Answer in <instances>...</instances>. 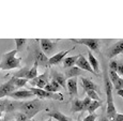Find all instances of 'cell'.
<instances>
[{
    "mask_svg": "<svg viewBox=\"0 0 123 121\" xmlns=\"http://www.w3.org/2000/svg\"><path fill=\"white\" fill-rule=\"evenodd\" d=\"M103 79H104V88H105L106 96H107V108H106V117L110 121L113 120L117 110H116V106L113 103V96H112V85L109 80L108 76V71L106 65H104V71H103Z\"/></svg>",
    "mask_w": 123,
    "mask_h": 121,
    "instance_id": "cell-1",
    "label": "cell"
},
{
    "mask_svg": "<svg viewBox=\"0 0 123 121\" xmlns=\"http://www.w3.org/2000/svg\"><path fill=\"white\" fill-rule=\"evenodd\" d=\"M15 109H19L20 113L25 114L28 119H32L37 113L44 110L45 105L40 100H31L27 102H20V103H14Z\"/></svg>",
    "mask_w": 123,
    "mask_h": 121,
    "instance_id": "cell-2",
    "label": "cell"
},
{
    "mask_svg": "<svg viewBox=\"0 0 123 121\" xmlns=\"http://www.w3.org/2000/svg\"><path fill=\"white\" fill-rule=\"evenodd\" d=\"M16 49L9 51V53L4 54L2 57V60L0 62V70L2 71H8V70H13V69L20 68L22 65V59L16 57Z\"/></svg>",
    "mask_w": 123,
    "mask_h": 121,
    "instance_id": "cell-3",
    "label": "cell"
},
{
    "mask_svg": "<svg viewBox=\"0 0 123 121\" xmlns=\"http://www.w3.org/2000/svg\"><path fill=\"white\" fill-rule=\"evenodd\" d=\"M30 91L33 93L34 96H37L40 99H51V100H58V101H63L64 98L61 93H51V92H47L44 89H39V88H33L30 87L29 88Z\"/></svg>",
    "mask_w": 123,
    "mask_h": 121,
    "instance_id": "cell-4",
    "label": "cell"
},
{
    "mask_svg": "<svg viewBox=\"0 0 123 121\" xmlns=\"http://www.w3.org/2000/svg\"><path fill=\"white\" fill-rule=\"evenodd\" d=\"M71 41L76 44L86 45L91 51H96L100 53V40L98 39H71Z\"/></svg>",
    "mask_w": 123,
    "mask_h": 121,
    "instance_id": "cell-5",
    "label": "cell"
},
{
    "mask_svg": "<svg viewBox=\"0 0 123 121\" xmlns=\"http://www.w3.org/2000/svg\"><path fill=\"white\" fill-rule=\"evenodd\" d=\"M31 87L33 88H39V89H44V87L48 84V71L41 75H37L35 78L29 80Z\"/></svg>",
    "mask_w": 123,
    "mask_h": 121,
    "instance_id": "cell-6",
    "label": "cell"
},
{
    "mask_svg": "<svg viewBox=\"0 0 123 121\" xmlns=\"http://www.w3.org/2000/svg\"><path fill=\"white\" fill-rule=\"evenodd\" d=\"M123 53V40H120L117 43H115L113 45L109 47L107 49V53H106V56H107L108 59H112L113 57L120 55V54Z\"/></svg>",
    "mask_w": 123,
    "mask_h": 121,
    "instance_id": "cell-7",
    "label": "cell"
},
{
    "mask_svg": "<svg viewBox=\"0 0 123 121\" xmlns=\"http://www.w3.org/2000/svg\"><path fill=\"white\" fill-rule=\"evenodd\" d=\"M40 43H41V51L46 56H49L50 54L54 53L56 47V43L54 41H51L49 39H41Z\"/></svg>",
    "mask_w": 123,
    "mask_h": 121,
    "instance_id": "cell-8",
    "label": "cell"
},
{
    "mask_svg": "<svg viewBox=\"0 0 123 121\" xmlns=\"http://www.w3.org/2000/svg\"><path fill=\"white\" fill-rule=\"evenodd\" d=\"M15 87H14V84H13V79L8 80L6 83L2 84L0 86V99L4 98V96H9L12 92L15 91Z\"/></svg>",
    "mask_w": 123,
    "mask_h": 121,
    "instance_id": "cell-9",
    "label": "cell"
},
{
    "mask_svg": "<svg viewBox=\"0 0 123 121\" xmlns=\"http://www.w3.org/2000/svg\"><path fill=\"white\" fill-rule=\"evenodd\" d=\"M108 76H109V80L111 83L112 87L116 88V90L123 89V79L117 73L113 72V71H109L108 72Z\"/></svg>",
    "mask_w": 123,
    "mask_h": 121,
    "instance_id": "cell-10",
    "label": "cell"
},
{
    "mask_svg": "<svg viewBox=\"0 0 123 121\" xmlns=\"http://www.w3.org/2000/svg\"><path fill=\"white\" fill-rule=\"evenodd\" d=\"M71 51H73V48L72 49H68V51H60V53H57L54 56H51L50 58L48 59V66L49 65H57V64H59L60 62H62V60L65 58V56H67Z\"/></svg>",
    "mask_w": 123,
    "mask_h": 121,
    "instance_id": "cell-11",
    "label": "cell"
},
{
    "mask_svg": "<svg viewBox=\"0 0 123 121\" xmlns=\"http://www.w3.org/2000/svg\"><path fill=\"white\" fill-rule=\"evenodd\" d=\"M34 61L41 66H48V57L37 47L34 51Z\"/></svg>",
    "mask_w": 123,
    "mask_h": 121,
    "instance_id": "cell-12",
    "label": "cell"
},
{
    "mask_svg": "<svg viewBox=\"0 0 123 121\" xmlns=\"http://www.w3.org/2000/svg\"><path fill=\"white\" fill-rule=\"evenodd\" d=\"M80 83H81V86H82V88H84V92H87V91H89V90H92V91H95L96 93H101L98 87L96 86L93 82H91L89 78L81 77L80 78Z\"/></svg>",
    "mask_w": 123,
    "mask_h": 121,
    "instance_id": "cell-13",
    "label": "cell"
},
{
    "mask_svg": "<svg viewBox=\"0 0 123 121\" xmlns=\"http://www.w3.org/2000/svg\"><path fill=\"white\" fill-rule=\"evenodd\" d=\"M76 66H77V68H79L80 70H82V71H88V72H91L92 74H95V73H94V71L92 70V68H91V65H90L89 61L87 60V59L85 58L82 55H80V54H79L78 59H77V61H76Z\"/></svg>",
    "mask_w": 123,
    "mask_h": 121,
    "instance_id": "cell-14",
    "label": "cell"
},
{
    "mask_svg": "<svg viewBox=\"0 0 123 121\" xmlns=\"http://www.w3.org/2000/svg\"><path fill=\"white\" fill-rule=\"evenodd\" d=\"M9 96L14 100H24V99L32 98V96H34L30 90H17V91L12 92Z\"/></svg>",
    "mask_w": 123,
    "mask_h": 121,
    "instance_id": "cell-15",
    "label": "cell"
},
{
    "mask_svg": "<svg viewBox=\"0 0 123 121\" xmlns=\"http://www.w3.org/2000/svg\"><path fill=\"white\" fill-rule=\"evenodd\" d=\"M67 89L68 90L70 96H75L77 99L78 96V89H77V78H70L67 80Z\"/></svg>",
    "mask_w": 123,
    "mask_h": 121,
    "instance_id": "cell-16",
    "label": "cell"
},
{
    "mask_svg": "<svg viewBox=\"0 0 123 121\" xmlns=\"http://www.w3.org/2000/svg\"><path fill=\"white\" fill-rule=\"evenodd\" d=\"M51 78H53V80H55L56 83H58L61 88L67 89V78H65V76L62 73L53 70L51 71Z\"/></svg>",
    "mask_w": 123,
    "mask_h": 121,
    "instance_id": "cell-17",
    "label": "cell"
},
{
    "mask_svg": "<svg viewBox=\"0 0 123 121\" xmlns=\"http://www.w3.org/2000/svg\"><path fill=\"white\" fill-rule=\"evenodd\" d=\"M84 74V71L80 70L77 66H72V68H68L65 71V78L70 79V78H77V76Z\"/></svg>",
    "mask_w": 123,
    "mask_h": 121,
    "instance_id": "cell-18",
    "label": "cell"
},
{
    "mask_svg": "<svg viewBox=\"0 0 123 121\" xmlns=\"http://www.w3.org/2000/svg\"><path fill=\"white\" fill-rule=\"evenodd\" d=\"M88 58H89V63H90V65H91V68H92V70L94 71V73H95L96 75L100 73V63H98V59L95 58V57L93 56V54H92V51H88Z\"/></svg>",
    "mask_w": 123,
    "mask_h": 121,
    "instance_id": "cell-19",
    "label": "cell"
},
{
    "mask_svg": "<svg viewBox=\"0 0 123 121\" xmlns=\"http://www.w3.org/2000/svg\"><path fill=\"white\" fill-rule=\"evenodd\" d=\"M14 108V103L10 101H6V100H0V113L2 111H13Z\"/></svg>",
    "mask_w": 123,
    "mask_h": 121,
    "instance_id": "cell-20",
    "label": "cell"
},
{
    "mask_svg": "<svg viewBox=\"0 0 123 121\" xmlns=\"http://www.w3.org/2000/svg\"><path fill=\"white\" fill-rule=\"evenodd\" d=\"M79 55H76V56H72V57H67L62 60V64L65 69H68V68H72V66H75L76 64V61L78 59Z\"/></svg>",
    "mask_w": 123,
    "mask_h": 121,
    "instance_id": "cell-21",
    "label": "cell"
},
{
    "mask_svg": "<svg viewBox=\"0 0 123 121\" xmlns=\"http://www.w3.org/2000/svg\"><path fill=\"white\" fill-rule=\"evenodd\" d=\"M48 116L50 118L56 119L57 121H72V119H71L70 117H67L65 115H63L62 113H60V111H58V110L51 111V113L48 114Z\"/></svg>",
    "mask_w": 123,
    "mask_h": 121,
    "instance_id": "cell-22",
    "label": "cell"
},
{
    "mask_svg": "<svg viewBox=\"0 0 123 121\" xmlns=\"http://www.w3.org/2000/svg\"><path fill=\"white\" fill-rule=\"evenodd\" d=\"M61 89V87L59 86L58 83H56L55 80H51V83H48L46 86L44 87V90L47 92H51V93H57L59 90Z\"/></svg>",
    "mask_w": 123,
    "mask_h": 121,
    "instance_id": "cell-23",
    "label": "cell"
},
{
    "mask_svg": "<svg viewBox=\"0 0 123 121\" xmlns=\"http://www.w3.org/2000/svg\"><path fill=\"white\" fill-rule=\"evenodd\" d=\"M37 68H39V64L34 61L32 68H30L29 71H28V74H27V76H26V79L31 80V79H33V78L37 77Z\"/></svg>",
    "mask_w": 123,
    "mask_h": 121,
    "instance_id": "cell-24",
    "label": "cell"
},
{
    "mask_svg": "<svg viewBox=\"0 0 123 121\" xmlns=\"http://www.w3.org/2000/svg\"><path fill=\"white\" fill-rule=\"evenodd\" d=\"M84 109V105H82V101L79 100L78 98L75 99L72 103V108H71V111L72 113H77V111H82Z\"/></svg>",
    "mask_w": 123,
    "mask_h": 121,
    "instance_id": "cell-25",
    "label": "cell"
},
{
    "mask_svg": "<svg viewBox=\"0 0 123 121\" xmlns=\"http://www.w3.org/2000/svg\"><path fill=\"white\" fill-rule=\"evenodd\" d=\"M102 103H103V102H102V100H101V101H91V104L89 105L87 111H88L89 114H94V111L98 109V107H101V106H102Z\"/></svg>",
    "mask_w": 123,
    "mask_h": 121,
    "instance_id": "cell-26",
    "label": "cell"
},
{
    "mask_svg": "<svg viewBox=\"0 0 123 121\" xmlns=\"http://www.w3.org/2000/svg\"><path fill=\"white\" fill-rule=\"evenodd\" d=\"M13 79V84L15 88H22V87H25L27 85L28 80L25 79V78H16V77H12Z\"/></svg>",
    "mask_w": 123,
    "mask_h": 121,
    "instance_id": "cell-27",
    "label": "cell"
},
{
    "mask_svg": "<svg viewBox=\"0 0 123 121\" xmlns=\"http://www.w3.org/2000/svg\"><path fill=\"white\" fill-rule=\"evenodd\" d=\"M28 71H29V68L28 66H25V68L20 69L18 72H16L15 74L13 75V77H16V78H25L26 79V76L28 74Z\"/></svg>",
    "mask_w": 123,
    "mask_h": 121,
    "instance_id": "cell-28",
    "label": "cell"
},
{
    "mask_svg": "<svg viewBox=\"0 0 123 121\" xmlns=\"http://www.w3.org/2000/svg\"><path fill=\"white\" fill-rule=\"evenodd\" d=\"M14 42H15V44H16V51H22L23 49V47H24V45L26 44V42H27V40L26 39H15L14 40Z\"/></svg>",
    "mask_w": 123,
    "mask_h": 121,
    "instance_id": "cell-29",
    "label": "cell"
},
{
    "mask_svg": "<svg viewBox=\"0 0 123 121\" xmlns=\"http://www.w3.org/2000/svg\"><path fill=\"white\" fill-rule=\"evenodd\" d=\"M88 98H90L92 101H101L100 96H98V93H96L95 91H92V90H89V91L86 92Z\"/></svg>",
    "mask_w": 123,
    "mask_h": 121,
    "instance_id": "cell-30",
    "label": "cell"
},
{
    "mask_svg": "<svg viewBox=\"0 0 123 121\" xmlns=\"http://www.w3.org/2000/svg\"><path fill=\"white\" fill-rule=\"evenodd\" d=\"M15 119L16 121H27L28 120V118H27V116L25 115V114H23V113H16L15 114Z\"/></svg>",
    "mask_w": 123,
    "mask_h": 121,
    "instance_id": "cell-31",
    "label": "cell"
},
{
    "mask_svg": "<svg viewBox=\"0 0 123 121\" xmlns=\"http://www.w3.org/2000/svg\"><path fill=\"white\" fill-rule=\"evenodd\" d=\"M91 101L92 100L90 98H88V96H86V98L82 100V105H84V109H82V111H86L87 109H88L89 105L91 104Z\"/></svg>",
    "mask_w": 123,
    "mask_h": 121,
    "instance_id": "cell-32",
    "label": "cell"
},
{
    "mask_svg": "<svg viewBox=\"0 0 123 121\" xmlns=\"http://www.w3.org/2000/svg\"><path fill=\"white\" fill-rule=\"evenodd\" d=\"M116 73L118 75H123V62L122 61H118V66H117Z\"/></svg>",
    "mask_w": 123,
    "mask_h": 121,
    "instance_id": "cell-33",
    "label": "cell"
},
{
    "mask_svg": "<svg viewBox=\"0 0 123 121\" xmlns=\"http://www.w3.org/2000/svg\"><path fill=\"white\" fill-rule=\"evenodd\" d=\"M117 66H118V61L117 60H111L109 63V70L116 72L117 71Z\"/></svg>",
    "mask_w": 123,
    "mask_h": 121,
    "instance_id": "cell-34",
    "label": "cell"
},
{
    "mask_svg": "<svg viewBox=\"0 0 123 121\" xmlns=\"http://www.w3.org/2000/svg\"><path fill=\"white\" fill-rule=\"evenodd\" d=\"M96 117H98V116H96L95 114H89L87 117L84 118V120H82V121H95Z\"/></svg>",
    "mask_w": 123,
    "mask_h": 121,
    "instance_id": "cell-35",
    "label": "cell"
},
{
    "mask_svg": "<svg viewBox=\"0 0 123 121\" xmlns=\"http://www.w3.org/2000/svg\"><path fill=\"white\" fill-rule=\"evenodd\" d=\"M112 121H123V114H116Z\"/></svg>",
    "mask_w": 123,
    "mask_h": 121,
    "instance_id": "cell-36",
    "label": "cell"
},
{
    "mask_svg": "<svg viewBox=\"0 0 123 121\" xmlns=\"http://www.w3.org/2000/svg\"><path fill=\"white\" fill-rule=\"evenodd\" d=\"M117 91V94L119 96H121V98L123 99V89H120V90H116Z\"/></svg>",
    "mask_w": 123,
    "mask_h": 121,
    "instance_id": "cell-37",
    "label": "cell"
},
{
    "mask_svg": "<svg viewBox=\"0 0 123 121\" xmlns=\"http://www.w3.org/2000/svg\"><path fill=\"white\" fill-rule=\"evenodd\" d=\"M98 121H110V120L108 119V118L106 117L105 115H103V116H102V117L100 118V120H98Z\"/></svg>",
    "mask_w": 123,
    "mask_h": 121,
    "instance_id": "cell-38",
    "label": "cell"
},
{
    "mask_svg": "<svg viewBox=\"0 0 123 121\" xmlns=\"http://www.w3.org/2000/svg\"><path fill=\"white\" fill-rule=\"evenodd\" d=\"M45 121H53V120H51V118H49V119H47V120H45Z\"/></svg>",
    "mask_w": 123,
    "mask_h": 121,
    "instance_id": "cell-39",
    "label": "cell"
},
{
    "mask_svg": "<svg viewBox=\"0 0 123 121\" xmlns=\"http://www.w3.org/2000/svg\"><path fill=\"white\" fill-rule=\"evenodd\" d=\"M0 121H6V119H0Z\"/></svg>",
    "mask_w": 123,
    "mask_h": 121,
    "instance_id": "cell-40",
    "label": "cell"
},
{
    "mask_svg": "<svg viewBox=\"0 0 123 121\" xmlns=\"http://www.w3.org/2000/svg\"><path fill=\"white\" fill-rule=\"evenodd\" d=\"M2 117V113H0V118H1Z\"/></svg>",
    "mask_w": 123,
    "mask_h": 121,
    "instance_id": "cell-41",
    "label": "cell"
}]
</instances>
